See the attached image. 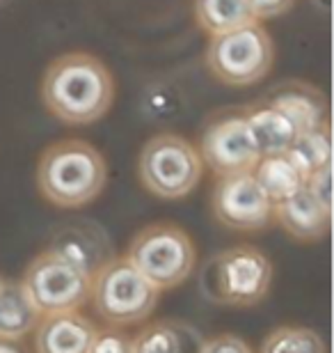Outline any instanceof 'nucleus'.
<instances>
[{
	"label": "nucleus",
	"mask_w": 334,
	"mask_h": 353,
	"mask_svg": "<svg viewBox=\"0 0 334 353\" xmlns=\"http://www.w3.org/2000/svg\"><path fill=\"white\" fill-rule=\"evenodd\" d=\"M330 218L332 211L321 207L304 188L284 202L273 204V223L298 243H316L328 236Z\"/></svg>",
	"instance_id": "14"
},
{
	"label": "nucleus",
	"mask_w": 334,
	"mask_h": 353,
	"mask_svg": "<svg viewBox=\"0 0 334 353\" xmlns=\"http://www.w3.org/2000/svg\"><path fill=\"white\" fill-rule=\"evenodd\" d=\"M90 353H133V337L117 328L96 330Z\"/></svg>",
	"instance_id": "22"
},
{
	"label": "nucleus",
	"mask_w": 334,
	"mask_h": 353,
	"mask_svg": "<svg viewBox=\"0 0 334 353\" xmlns=\"http://www.w3.org/2000/svg\"><path fill=\"white\" fill-rule=\"evenodd\" d=\"M0 353H25L21 351L17 344H10V342H0Z\"/></svg>",
	"instance_id": "26"
},
{
	"label": "nucleus",
	"mask_w": 334,
	"mask_h": 353,
	"mask_svg": "<svg viewBox=\"0 0 334 353\" xmlns=\"http://www.w3.org/2000/svg\"><path fill=\"white\" fill-rule=\"evenodd\" d=\"M200 353H254V351L243 337L233 333H220L204 340Z\"/></svg>",
	"instance_id": "24"
},
{
	"label": "nucleus",
	"mask_w": 334,
	"mask_h": 353,
	"mask_svg": "<svg viewBox=\"0 0 334 353\" xmlns=\"http://www.w3.org/2000/svg\"><path fill=\"white\" fill-rule=\"evenodd\" d=\"M46 110L60 122L83 126L98 122L115 101V79L92 53H65L46 67L41 81Z\"/></svg>",
	"instance_id": "1"
},
{
	"label": "nucleus",
	"mask_w": 334,
	"mask_h": 353,
	"mask_svg": "<svg viewBox=\"0 0 334 353\" xmlns=\"http://www.w3.org/2000/svg\"><path fill=\"white\" fill-rule=\"evenodd\" d=\"M213 218L233 232H261L273 223V204L252 172L218 176L211 190Z\"/></svg>",
	"instance_id": "10"
},
{
	"label": "nucleus",
	"mask_w": 334,
	"mask_h": 353,
	"mask_svg": "<svg viewBox=\"0 0 334 353\" xmlns=\"http://www.w3.org/2000/svg\"><path fill=\"white\" fill-rule=\"evenodd\" d=\"M252 176L257 179L261 190L266 193L270 204L284 202L286 197L295 195L304 188V174L298 170L295 163L286 154H275V157H261L254 165Z\"/></svg>",
	"instance_id": "18"
},
{
	"label": "nucleus",
	"mask_w": 334,
	"mask_h": 353,
	"mask_svg": "<svg viewBox=\"0 0 334 353\" xmlns=\"http://www.w3.org/2000/svg\"><path fill=\"white\" fill-rule=\"evenodd\" d=\"M41 314L28 299L21 282L3 280L0 285V342L19 344L37 328Z\"/></svg>",
	"instance_id": "17"
},
{
	"label": "nucleus",
	"mask_w": 334,
	"mask_h": 353,
	"mask_svg": "<svg viewBox=\"0 0 334 353\" xmlns=\"http://www.w3.org/2000/svg\"><path fill=\"white\" fill-rule=\"evenodd\" d=\"M46 250L62 257L90 278H94L98 268L115 257L110 236L105 234L101 225L92 221H71L67 225H60L53 232Z\"/></svg>",
	"instance_id": "11"
},
{
	"label": "nucleus",
	"mask_w": 334,
	"mask_h": 353,
	"mask_svg": "<svg viewBox=\"0 0 334 353\" xmlns=\"http://www.w3.org/2000/svg\"><path fill=\"white\" fill-rule=\"evenodd\" d=\"M21 287L41 316L81 312L90 301L92 278L53 252H39L25 266Z\"/></svg>",
	"instance_id": "8"
},
{
	"label": "nucleus",
	"mask_w": 334,
	"mask_h": 353,
	"mask_svg": "<svg viewBox=\"0 0 334 353\" xmlns=\"http://www.w3.org/2000/svg\"><path fill=\"white\" fill-rule=\"evenodd\" d=\"M204 163L197 147L179 133L149 138L138 157V176L149 193L160 200H181L202 181Z\"/></svg>",
	"instance_id": "7"
},
{
	"label": "nucleus",
	"mask_w": 334,
	"mask_h": 353,
	"mask_svg": "<svg viewBox=\"0 0 334 353\" xmlns=\"http://www.w3.org/2000/svg\"><path fill=\"white\" fill-rule=\"evenodd\" d=\"M96 330L83 312L41 316L32 330L34 353H90Z\"/></svg>",
	"instance_id": "12"
},
{
	"label": "nucleus",
	"mask_w": 334,
	"mask_h": 353,
	"mask_svg": "<svg viewBox=\"0 0 334 353\" xmlns=\"http://www.w3.org/2000/svg\"><path fill=\"white\" fill-rule=\"evenodd\" d=\"M0 285H3V278H0Z\"/></svg>",
	"instance_id": "27"
},
{
	"label": "nucleus",
	"mask_w": 334,
	"mask_h": 353,
	"mask_svg": "<svg viewBox=\"0 0 334 353\" xmlns=\"http://www.w3.org/2000/svg\"><path fill=\"white\" fill-rule=\"evenodd\" d=\"M0 3H3V0H0Z\"/></svg>",
	"instance_id": "28"
},
{
	"label": "nucleus",
	"mask_w": 334,
	"mask_h": 353,
	"mask_svg": "<svg viewBox=\"0 0 334 353\" xmlns=\"http://www.w3.org/2000/svg\"><path fill=\"white\" fill-rule=\"evenodd\" d=\"M204 60L220 83L247 88L270 74L275 65V44L266 26L252 21L231 32L211 37Z\"/></svg>",
	"instance_id": "5"
},
{
	"label": "nucleus",
	"mask_w": 334,
	"mask_h": 353,
	"mask_svg": "<svg viewBox=\"0 0 334 353\" xmlns=\"http://www.w3.org/2000/svg\"><path fill=\"white\" fill-rule=\"evenodd\" d=\"M129 262L163 292L186 282L197 262L190 234L174 223H154L140 230L124 255Z\"/></svg>",
	"instance_id": "6"
},
{
	"label": "nucleus",
	"mask_w": 334,
	"mask_h": 353,
	"mask_svg": "<svg viewBox=\"0 0 334 353\" xmlns=\"http://www.w3.org/2000/svg\"><path fill=\"white\" fill-rule=\"evenodd\" d=\"M259 353H325V342L307 326H280L261 342Z\"/></svg>",
	"instance_id": "21"
},
{
	"label": "nucleus",
	"mask_w": 334,
	"mask_h": 353,
	"mask_svg": "<svg viewBox=\"0 0 334 353\" xmlns=\"http://www.w3.org/2000/svg\"><path fill=\"white\" fill-rule=\"evenodd\" d=\"M243 112L261 157H275V154H286L291 150L298 131L280 110L266 101H259L250 108H243Z\"/></svg>",
	"instance_id": "16"
},
{
	"label": "nucleus",
	"mask_w": 334,
	"mask_h": 353,
	"mask_svg": "<svg viewBox=\"0 0 334 353\" xmlns=\"http://www.w3.org/2000/svg\"><path fill=\"white\" fill-rule=\"evenodd\" d=\"M286 157L293 161L295 168L304 174L307 179L309 174H314L323 168L332 165V138H330V124H323L318 129H311L307 133H300Z\"/></svg>",
	"instance_id": "20"
},
{
	"label": "nucleus",
	"mask_w": 334,
	"mask_h": 353,
	"mask_svg": "<svg viewBox=\"0 0 334 353\" xmlns=\"http://www.w3.org/2000/svg\"><path fill=\"white\" fill-rule=\"evenodd\" d=\"M273 264L254 245H233L216 252L200 275L202 294L218 305L252 307L266 299Z\"/></svg>",
	"instance_id": "3"
},
{
	"label": "nucleus",
	"mask_w": 334,
	"mask_h": 353,
	"mask_svg": "<svg viewBox=\"0 0 334 353\" xmlns=\"http://www.w3.org/2000/svg\"><path fill=\"white\" fill-rule=\"evenodd\" d=\"M195 21L206 34L231 32L236 28L252 23L254 14L250 0H195Z\"/></svg>",
	"instance_id": "19"
},
{
	"label": "nucleus",
	"mask_w": 334,
	"mask_h": 353,
	"mask_svg": "<svg viewBox=\"0 0 334 353\" xmlns=\"http://www.w3.org/2000/svg\"><path fill=\"white\" fill-rule=\"evenodd\" d=\"M108 181V165L94 145L78 138L48 145L37 163V188L60 209L94 202Z\"/></svg>",
	"instance_id": "2"
},
{
	"label": "nucleus",
	"mask_w": 334,
	"mask_h": 353,
	"mask_svg": "<svg viewBox=\"0 0 334 353\" xmlns=\"http://www.w3.org/2000/svg\"><path fill=\"white\" fill-rule=\"evenodd\" d=\"M304 190H307L321 207L332 211V165L309 174L307 181H304Z\"/></svg>",
	"instance_id": "23"
},
{
	"label": "nucleus",
	"mask_w": 334,
	"mask_h": 353,
	"mask_svg": "<svg viewBox=\"0 0 334 353\" xmlns=\"http://www.w3.org/2000/svg\"><path fill=\"white\" fill-rule=\"evenodd\" d=\"M293 5H295V0H250L252 14L259 23L266 19L282 17V14H286Z\"/></svg>",
	"instance_id": "25"
},
{
	"label": "nucleus",
	"mask_w": 334,
	"mask_h": 353,
	"mask_svg": "<svg viewBox=\"0 0 334 353\" xmlns=\"http://www.w3.org/2000/svg\"><path fill=\"white\" fill-rule=\"evenodd\" d=\"M160 292L126 257H112L92 278L90 303L110 328H126L152 316Z\"/></svg>",
	"instance_id": "4"
},
{
	"label": "nucleus",
	"mask_w": 334,
	"mask_h": 353,
	"mask_svg": "<svg viewBox=\"0 0 334 353\" xmlns=\"http://www.w3.org/2000/svg\"><path fill=\"white\" fill-rule=\"evenodd\" d=\"M200 159L218 176L252 172L261 154L243 110H220L209 119L200 138Z\"/></svg>",
	"instance_id": "9"
},
{
	"label": "nucleus",
	"mask_w": 334,
	"mask_h": 353,
	"mask_svg": "<svg viewBox=\"0 0 334 353\" xmlns=\"http://www.w3.org/2000/svg\"><path fill=\"white\" fill-rule=\"evenodd\" d=\"M204 335L193 323L160 319L133 337V353H200Z\"/></svg>",
	"instance_id": "15"
},
{
	"label": "nucleus",
	"mask_w": 334,
	"mask_h": 353,
	"mask_svg": "<svg viewBox=\"0 0 334 353\" xmlns=\"http://www.w3.org/2000/svg\"><path fill=\"white\" fill-rule=\"evenodd\" d=\"M264 101L280 110L293 124L298 136L328 124V101H325L323 92L316 85H311V83H282V85H277L270 92V97L264 99Z\"/></svg>",
	"instance_id": "13"
}]
</instances>
